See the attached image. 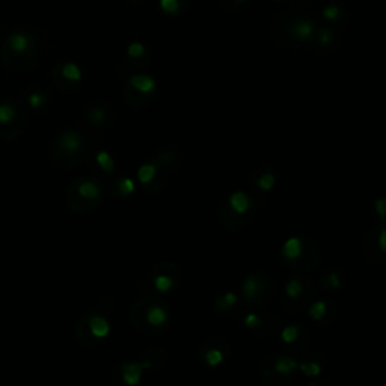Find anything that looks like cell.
<instances>
[{"label": "cell", "instance_id": "obj_18", "mask_svg": "<svg viewBox=\"0 0 386 386\" xmlns=\"http://www.w3.org/2000/svg\"><path fill=\"white\" fill-rule=\"evenodd\" d=\"M278 182V171L273 168V166H261L260 169H256L253 172V177H252V187L255 192L258 193H269L274 189Z\"/></svg>", "mask_w": 386, "mask_h": 386}, {"label": "cell", "instance_id": "obj_23", "mask_svg": "<svg viewBox=\"0 0 386 386\" xmlns=\"http://www.w3.org/2000/svg\"><path fill=\"white\" fill-rule=\"evenodd\" d=\"M86 119L91 124L92 127H103L109 122L111 119V111L106 106L101 104H95L88 109L86 112Z\"/></svg>", "mask_w": 386, "mask_h": 386}, {"label": "cell", "instance_id": "obj_37", "mask_svg": "<svg viewBox=\"0 0 386 386\" xmlns=\"http://www.w3.org/2000/svg\"><path fill=\"white\" fill-rule=\"evenodd\" d=\"M238 2H246V0H238Z\"/></svg>", "mask_w": 386, "mask_h": 386}, {"label": "cell", "instance_id": "obj_1", "mask_svg": "<svg viewBox=\"0 0 386 386\" xmlns=\"http://www.w3.org/2000/svg\"><path fill=\"white\" fill-rule=\"evenodd\" d=\"M130 320L137 330L145 334H157L169 324L171 309L159 296L148 295L132 306Z\"/></svg>", "mask_w": 386, "mask_h": 386}, {"label": "cell", "instance_id": "obj_35", "mask_svg": "<svg viewBox=\"0 0 386 386\" xmlns=\"http://www.w3.org/2000/svg\"><path fill=\"white\" fill-rule=\"evenodd\" d=\"M318 41H320V44H323V46H329V44L334 41V33H332V30H330V29H321V30L318 32Z\"/></svg>", "mask_w": 386, "mask_h": 386}, {"label": "cell", "instance_id": "obj_36", "mask_svg": "<svg viewBox=\"0 0 386 386\" xmlns=\"http://www.w3.org/2000/svg\"><path fill=\"white\" fill-rule=\"evenodd\" d=\"M385 199L383 198H379V199H376L374 203H373V208L377 211V217L382 220V224H383V219H385Z\"/></svg>", "mask_w": 386, "mask_h": 386}, {"label": "cell", "instance_id": "obj_3", "mask_svg": "<svg viewBox=\"0 0 386 386\" xmlns=\"http://www.w3.org/2000/svg\"><path fill=\"white\" fill-rule=\"evenodd\" d=\"M281 261L295 270H313L320 263V252L317 245L300 235L290 237L281 248Z\"/></svg>", "mask_w": 386, "mask_h": 386}, {"label": "cell", "instance_id": "obj_32", "mask_svg": "<svg viewBox=\"0 0 386 386\" xmlns=\"http://www.w3.org/2000/svg\"><path fill=\"white\" fill-rule=\"evenodd\" d=\"M160 9L168 14V15H174L180 11V0H159Z\"/></svg>", "mask_w": 386, "mask_h": 386}, {"label": "cell", "instance_id": "obj_17", "mask_svg": "<svg viewBox=\"0 0 386 386\" xmlns=\"http://www.w3.org/2000/svg\"><path fill=\"white\" fill-rule=\"evenodd\" d=\"M143 370L145 366L142 365V362H137V361L122 362L114 373L115 385L137 386L142 380Z\"/></svg>", "mask_w": 386, "mask_h": 386}, {"label": "cell", "instance_id": "obj_19", "mask_svg": "<svg viewBox=\"0 0 386 386\" xmlns=\"http://www.w3.org/2000/svg\"><path fill=\"white\" fill-rule=\"evenodd\" d=\"M309 318L320 326L329 324L337 314L335 305L329 299H318L309 305Z\"/></svg>", "mask_w": 386, "mask_h": 386}, {"label": "cell", "instance_id": "obj_21", "mask_svg": "<svg viewBox=\"0 0 386 386\" xmlns=\"http://www.w3.org/2000/svg\"><path fill=\"white\" fill-rule=\"evenodd\" d=\"M6 46L11 53L23 56V54H27L32 48V38L23 32H14L8 36Z\"/></svg>", "mask_w": 386, "mask_h": 386}, {"label": "cell", "instance_id": "obj_6", "mask_svg": "<svg viewBox=\"0 0 386 386\" xmlns=\"http://www.w3.org/2000/svg\"><path fill=\"white\" fill-rule=\"evenodd\" d=\"M299 370V362L293 355L276 352L263 359L260 365L261 379L272 386L285 385L293 380Z\"/></svg>", "mask_w": 386, "mask_h": 386}, {"label": "cell", "instance_id": "obj_16", "mask_svg": "<svg viewBox=\"0 0 386 386\" xmlns=\"http://www.w3.org/2000/svg\"><path fill=\"white\" fill-rule=\"evenodd\" d=\"M166 171L163 169V166L160 164L157 160L153 161H146L145 164H142L137 171V180L143 187H146L150 192H159V186L164 182V175H161V172Z\"/></svg>", "mask_w": 386, "mask_h": 386}, {"label": "cell", "instance_id": "obj_34", "mask_svg": "<svg viewBox=\"0 0 386 386\" xmlns=\"http://www.w3.org/2000/svg\"><path fill=\"white\" fill-rule=\"evenodd\" d=\"M321 14H323V19L327 22H337V20H340L341 9L337 5H329L321 11Z\"/></svg>", "mask_w": 386, "mask_h": 386}, {"label": "cell", "instance_id": "obj_38", "mask_svg": "<svg viewBox=\"0 0 386 386\" xmlns=\"http://www.w3.org/2000/svg\"><path fill=\"white\" fill-rule=\"evenodd\" d=\"M276 2H279V0H276Z\"/></svg>", "mask_w": 386, "mask_h": 386}, {"label": "cell", "instance_id": "obj_22", "mask_svg": "<svg viewBox=\"0 0 386 386\" xmlns=\"http://www.w3.org/2000/svg\"><path fill=\"white\" fill-rule=\"evenodd\" d=\"M345 282V276L340 269H330L326 273H323L320 279V287L327 291H338L342 288Z\"/></svg>", "mask_w": 386, "mask_h": 386}, {"label": "cell", "instance_id": "obj_30", "mask_svg": "<svg viewBox=\"0 0 386 386\" xmlns=\"http://www.w3.org/2000/svg\"><path fill=\"white\" fill-rule=\"evenodd\" d=\"M94 161H95V164L98 166V169H100L101 172H104V174H112L115 171V166H116V164H115L114 157L111 156V153H107V151H104V150H100V151L95 153Z\"/></svg>", "mask_w": 386, "mask_h": 386}, {"label": "cell", "instance_id": "obj_26", "mask_svg": "<svg viewBox=\"0 0 386 386\" xmlns=\"http://www.w3.org/2000/svg\"><path fill=\"white\" fill-rule=\"evenodd\" d=\"M299 370L306 376V377H318L323 370H324V361L317 358H308L303 359L299 363Z\"/></svg>", "mask_w": 386, "mask_h": 386}, {"label": "cell", "instance_id": "obj_8", "mask_svg": "<svg viewBox=\"0 0 386 386\" xmlns=\"http://www.w3.org/2000/svg\"><path fill=\"white\" fill-rule=\"evenodd\" d=\"M274 295V282L270 274L253 272L248 274L240 284V299L249 306H266Z\"/></svg>", "mask_w": 386, "mask_h": 386}, {"label": "cell", "instance_id": "obj_9", "mask_svg": "<svg viewBox=\"0 0 386 386\" xmlns=\"http://www.w3.org/2000/svg\"><path fill=\"white\" fill-rule=\"evenodd\" d=\"M111 335V321L103 313H89L80 318L76 329L77 341L82 345L95 347Z\"/></svg>", "mask_w": 386, "mask_h": 386}, {"label": "cell", "instance_id": "obj_27", "mask_svg": "<svg viewBox=\"0 0 386 386\" xmlns=\"http://www.w3.org/2000/svg\"><path fill=\"white\" fill-rule=\"evenodd\" d=\"M166 361V353L161 350V348H148L145 353H143V361H142V365L145 368H157L160 365H163Z\"/></svg>", "mask_w": 386, "mask_h": 386}, {"label": "cell", "instance_id": "obj_13", "mask_svg": "<svg viewBox=\"0 0 386 386\" xmlns=\"http://www.w3.org/2000/svg\"><path fill=\"white\" fill-rule=\"evenodd\" d=\"M229 355H231V345L220 337H211L205 340L198 350L201 362L211 368L220 366L222 363L227 362Z\"/></svg>", "mask_w": 386, "mask_h": 386}, {"label": "cell", "instance_id": "obj_20", "mask_svg": "<svg viewBox=\"0 0 386 386\" xmlns=\"http://www.w3.org/2000/svg\"><path fill=\"white\" fill-rule=\"evenodd\" d=\"M240 303V296L232 291L224 293L214 300V313L219 317H229L232 316Z\"/></svg>", "mask_w": 386, "mask_h": 386}, {"label": "cell", "instance_id": "obj_12", "mask_svg": "<svg viewBox=\"0 0 386 386\" xmlns=\"http://www.w3.org/2000/svg\"><path fill=\"white\" fill-rule=\"evenodd\" d=\"M148 281L157 293H169L178 287L181 281V270L174 263H160L153 267Z\"/></svg>", "mask_w": 386, "mask_h": 386}, {"label": "cell", "instance_id": "obj_7", "mask_svg": "<svg viewBox=\"0 0 386 386\" xmlns=\"http://www.w3.org/2000/svg\"><path fill=\"white\" fill-rule=\"evenodd\" d=\"M313 296H314V285L308 278L291 276L282 285L281 303L287 313L297 314L311 303Z\"/></svg>", "mask_w": 386, "mask_h": 386}, {"label": "cell", "instance_id": "obj_5", "mask_svg": "<svg viewBox=\"0 0 386 386\" xmlns=\"http://www.w3.org/2000/svg\"><path fill=\"white\" fill-rule=\"evenodd\" d=\"M104 189L92 177H80L69 184L67 203L69 208L77 213H88L103 203Z\"/></svg>", "mask_w": 386, "mask_h": 386}, {"label": "cell", "instance_id": "obj_4", "mask_svg": "<svg viewBox=\"0 0 386 386\" xmlns=\"http://www.w3.org/2000/svg\"><path fill=\"white\" fill-rule=\"evenodd\" d=\"M88 150V140L80 132L65 130L53 139L50 146L51 159L59 166L71 168L80 163Z\"/></svg>", "mask_w": 386, "mask_h": 386}, {"label": "cell", "instance_id": "obj_24", "mask_svg": "<svg viewBox=\"0 0 386 386\" xmlns=\"http://www.w3.org/2000/svg\"><path fill=\"white\" fill-rule=\"evenodd\" d=\"M59 74H61V79H62L65 83L71 85V86L79 85V83L82 82V79H83L82 69H80V67H79L77 64H74V62H65V64L61 67Z\"/></svg>", "mask_w": 386, "mask_h": 386}, {"label": "cell", "instance_id": "obj_28", "mask_svg": "<svg viewBox=\"0 0 386 386\" xmlns=\"http://www.w3.org/2000/svg\"><path fill=\"white\" fill-rule=\"evenodd\" d=\"M240 321L243 323V326H245L246 329L253 330V332L264 330V329L267 327V320L263 317V316L256 314V313H246V314L242 317Z\"/></svg>", "mask_w": 386, "mask_h": 386}, {"label": "cell", "instance_id": "obj_29", "mask_svg": "<svg viewBox=\"0 0 386 386\" xmlns=\"http://www.w3.org/2000/svg\"><path fill=\"white\" fill-rule=\"evenodd\" d=\"M313 33H314V24L309 20H299L291 29V35L299 41H308L313 36Z\"/></svg>", "mask_w": 386, "mask_h": 386}, {"label": "cell", "instance_id": "obj_14", "mask_svg": "<svg viewBox=\"0 0 386 386\" xmlns=\"http://www.w3.org/2000/svg\"><path fill=\"white\" fill-rule=\"evenodd\" d=\"M363 252L365 256L373 261V263H383L385 261V225L382 224V227L379 229H374L373 232H370L365 240H363Z\"/></svg>", "mask_w": 386, "mask_h": 386}, {"label": "cell", "instance_id": "obj_25", "mask_svg": "<svg viewBox=\"0 0 386 386\" xmlns=\"http://www.w3.org/2000/svg\"><path fill=\"white\" fill-rule=\"evenodd\" d=\"M135 189H136V186H135L133 178H130V177H121L116 181H114L112 187H111V192H112L114 196L125 198V196L133 195Z\"/></svg>", "mask_w": 386, "mask_h": 386}, {"label": "cell", "instance_id": "obj_15", "mask_svg": "<svg viewBox=\"0 0 386 386\" xmlns=\"http://www.w3.org/2000/svg\"><path fill=\"white\" fill-rule=\"evenodd\" d=\"M279 340L287 348L293 352H302L309 342V335L300 324H285L279 332Z\"/></svg>", "mask_w": 386, "mask_h": 386}, {"label": "cell", "instance_id": "obj_10", "mask_svg": "<svg viewBox=\"0 0 386 386\" xmlns=\"http://www.w3.org/2000/svg\"><path fill=\"white\" fill-rule=\"evenodd\" d=\"M157 91V80L150 74H133L128 77L125 97L130 106L143 107Z\"/></svg>", "mask_w": 386, "mask_h": 386}, {"label": "cell", "instance_id": "obj_31", "mask_svg": "<svg viewBox=\"0 0 386 386\" xmlns=\"http://www.w3.org/2000/svg\"><path fill=\"white\" fill-rule=\"evenodd\" d=\"M27 103L33 111H40L47 104V97L44 92L33 91L27 95Z\"/></svg>", "mask_w": 386, "mask_h": 386}, {"label": "cell", "instance_id": "obj_2", "mask_svg": "<svg viewBox=\"0 0 386 386\" xmlns=\"http://www.w3.org/2000/svg\"><path fill=\"white\" fill-rule=\"evenodd\" d=\"M253 198L249 193L235 190L231 192L217 208L219 222L231 231L245 227L253 217Z\"/></svg>", "mask_w": 386, "mask_h": 386}, {"label": "cell", "instance_id": "obj_33", "mask_svg": "<svg viewBox=\"0 0 386 386\" xmlns=\"http://www.w3.org/2000/svg\"><path fill=\"white\" fill-rule=\"evenodd\" d=\"M145 51H146L145 46L142 43H139V41H135V43H132L130 46L127 47V54L132 59H142L145 56Z\"/></svg>", "mask_w": 386, "mask_h": 386}, {"label": "cell", "instance_id": "obj_11", "mask_svg": "<svg viewBox=\"0 0 386 386\" xmlns=\"http://www.w3.org/2000/svg\"><path fill=\"white\" fill-rule=\"evenodd\" d=\"M24 121V109L19 101L12 98L0 100V136L14 137L20 135Z\"/></svg>", "mask_w": 386, "mask_h": 386}]
</instances>
